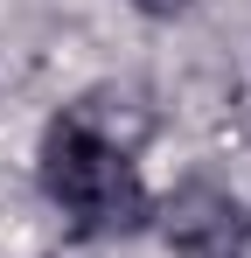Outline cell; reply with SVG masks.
<instances>
[{
	"label": "cell",
	"instance_id": "obj_1",
	"mask_svg": "<svg viewBox=\"0 0 251 258\" xmlns=\"http://www.w3.org/2000/svg\"><path fill=\"white\" fill-rule=\"evenodd\" d=\"M35 174H42V196L56 203V216L84 237H112V230H133L147 216V188H140L133 154L84 119H56L42 133Z\"/></svg>",
	"mask_w": 251,
	"mask_h": 258
},
{
	"label": "cell",
	"instance_id": "obj_2",
	"mask_svg": "<svg viewBox=\"0 0 251 258\" xmlns=\"http://www.w3.org/2000/svg\"><path fill=\"white\" fill-rule=\"evenodd\" d=\"M161 244L174 258H244L251 251V203L230 196L223 181H181L174 196H161Z\"/></svg>",
	"mask_w": 251,
	"mask_h": 258
},
{
	"label": "cell",
	"instance_id": "obj_3",
	"mask_svg": "<svg viewBox=\"0 0 251 258\" xmlns=\"http://www.w3.org/2000/svg\"><path fill=\"white\" fill-rule=\"evenodd\" d=\"M126 7H140V14H154V21H174V14H189V0H126Z\"/></svg>",
	"mask_w": 251,
	"mask_h": 258
}]
</instances>
